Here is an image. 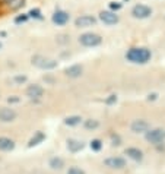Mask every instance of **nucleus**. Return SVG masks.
Here are the masks:
<instances>
[{"instance_id":"22","label":"nucleus","mask_w":165,"mask_h":174,"mask_svg":"<svg viewBox=\"0 0 165 174\" xmlns=\"http://www.w3.org/2000/svg\"><path fill=\"white\" fill-rule=\"evenodd\" d=\"M67 174H85V171L80 170V168H78V167H70L69 171H67Z\"/></svg>"},{"instance_id":"6","label":"nucleus","mask_w":165,"mask_h":174,"mask_svg":"<svg viewBox=\"0 0 165 174\" xmlns=\"http://www.w3.org/2000/svg\"><path fill=\"white\" fill-rule=\"evenodd\" d=\"M16 119V111L13 108H0V121L9 123Z\"/></svg>"},{"instance_id":"5","label":"nucleus","mask_w":165,"mask_h":174,"mask_svg":"<svg viewBox=\"0 0 165 174\" xmlns=\"http://www.w3.org/2000/svg\"><path fill=\"white\" fill-rule=\"evenodd\" d=\"M104 164H105L108 168H117V170L126 167V161H124V158H121V157H111V158H107V160L104 161Z\"/></svg>"},{"instance_id":"11","label":"nucleus","mask_w":165,"mask_h":174,"mask_svg":"<svg viewBox=\"0 0 165 174\" xmlns=\"http://www.w3.org/2000/svg\"><path fill=\"white\" fill-rule=\"evenodd\" d=\"M126 155H129L132 160L134 161H142L143 158V154H142V151L137 149V148H127L126 149Z\"/></svg>"},{"instance_id":"19","label":"nucleus","mask_w":165,"mask_h":174,"mask_svg":"<svg viewBox=\"0 0 165 174\" xmlns=\"http://www.w3.org/2000/svg\"><path fill=\"white\" fill-rule=\"evenodd\" d=\"M6 5H9L12 9H18L23 5V0H3Z\"/></svg>"},{"instance_id":"1","label":"nucleus","mask_w":165,"mask_h":174,"mask_svg":"<svg viewBox=\"0 0 165 174\" xmlns=\"http://www.w3.org/2000/svg\"><path fill=\"white\" fill-rule=\"evenodd\" d=\"M127 59L133 63H146L151 59V53L146 48H132L127 53Z\"/></svg>"},{"instance_id":"10","label":"nucleus","mask_w":165,"mask_h":174,"mask_svg":"<svg viewBox=\"0 0 165 174\" xmlns=\"http://www.w3.org/2000/svg\"><path fill=\"white\" fill-rule=\"evenodd\" d=\"M42 92H44V89L41 88L40 85H31L29 88L27 89V95L29 98H40L42 95Z\"/></svg>"},{"instance_id":"16","label":"nucleus","mask_w":165,"mask_h":174,"mask_svg":"<svg viewBox=\"0 0 165 174\" xmlns=\"http://www.w3.org/2000/svg\"><path fill=\"white\" fill-rule=\"evenodd\" d=\"M67 146H69V149L72 151V152H78V151H80V149L83 148V143H82V142H79V141H73V139H70V141L67 142Z\"/></svg>"},{"instance_id":"12","label":"nucleus","mask_w":165,"mask_h":174,"mask_svg":"<svg viewBox=\"0 0 165 174\" xmlns=\"http://www.w3.org/2000/svg\"><path fill=\"white\" fill-rule=\"evenodd\" d=\"M15 148V142L9 138H0V151H12Z\"/></svg>"},{"instance_id":"3","label":"nucleus","mask_w":165,"mask_h":174,"mask_svg":"<svg viewBox=\"0 0 165 174\" xmlns=\"http://www.w3.org/2000/svg\"><path fill=\"white\" fill-rule=\"evenodd\" d=\"M32 63L41 69H53V68L57 66V61H54L51 59H47V57H42V56H35L32 59Z\"/></svg>"},{"instance_id":"14","label":"nucleus","mask_w":165,"mask_h":174,"mask_svg":"<svg viewBox=\"0 0 165 174\" xmlns=\"http://www.w3.org/2000/svg\"><path fill=\"white\" fill-rule=\"evenodd\" d=\"M67 19H69V15H67L66 12H61V10H59V12H56V13L53 15V20H54L56 24H59V25L66 24Z\"/></svg>"},{"instance_id":"9","label":"nucleus","mask_w":165,"mask_h":174,"mask_svg":"<svg viewBox=\"0 0 165 174\" xmlns=\"http://www.w3.org/2000/svg\"><path fill=\"white\" fill-rule=\"evenodd\" d=\"M93 24H95V18H93V16L85 15V16H80V18L76 19V27H80V28L89 27V25H93Z\"/></svg>"},{"instance_id":"20","label":"nucleus","mask_w":165,"mask_h":174,"mask_svg":"<svg viewBox=\"0 0 165 174\" xmlns=\"http://www.w3.org/2000/svg\"><path fill=\"white\" fill-rule=\"evenodd\" d=\"M80 120H82V119H80L79 116H72V117H67V119L64 120V123L69 124V126H75V124H79Z\"/></svg>"},{"instance_id":"2","label":"nucleus","mask_w":165,"mask_h":174,"mask_svg":"<svg viewBox=\"0 0 165 174\" xmlns=\"http://www.w3.org/2000/svg\"><path fill=\"white\" fill-rule=\"evenodd\" d=\"M146 141L151 143H161L165 141V130L164 129H153L151 132H146Z\"/></svg>"},{"instance_id":"27","label":"nucleus","mask_w":165,"mask_h":174,"mask_svg":"<svg viewBox=\"0 0 165 174\" xmlns=\"http://www.w3.org/2000/svg\"><path fill=\"white\" fill-rule=\"evenodd\" d=\"M114 100H115V97H114V95H111V98H110V100H108V102H112V101H114Z\"/></svg>"},{"instance_id":"17","label":"nucleus","mask_w":165,"mask_h":174,"mask_svg":"<svg viewBox=\"0 0 165 174\" xmlns=\"http://www.w3.org/2000/svg\"><path fill=\"white\" fill-rule=\"evenodd\" d=\"M63 165H64V161L61 158H59V157H54V158L50 160V167L53 170H61Z\"/></svg>"},{"instance_id":"24","label":"nucleus","mask_w":165,"mask_h":174,"mask_svg":"<svg viewBox=\"0 0 165 174\" xmlns=\"http://www.w3.org/2000/svg\"><path fill=\"white\" fill-rule=\"evenodd\" d=\"M25 19H27V16H20V18H18V19H16V22H23Z\"/></svg>"},{"instance_id":"25","label":"nucleus","mask_w":165,"mask_h":174,"mask_svg":"<svg viewBox=\"0 0 165 174\" xmlns=\"http://www.w3.org/2000/svg\"><path fill=\"white\" fill-rule=\"evenodd\" d=\"M31 15H32V16H40V12H38V10H32Z\"/></svg>"},{"instance_id":"23","label":"nucleus","mask_w":165,"mask_h":174,"mask_svg":"<svg viewBox=\"0 0 165 174\" xmlns=\"http://www.w3.org/2000/svg\"><path fill=\"white\" fill-rule=\"evenodd\" d=\"M91 148H92L93 151H100V149H101V141H98V139L92 141V142H91Z\"/></svg>"},{"instance_id":"7","label":"nucleus","mask_w":165,"mask_h":174,"mask_svg":"<svg viewBox=\"0 0 165 174\" xmlns=\"http://www.w3.org/2000/svg\"><path fill=\"white\" fill-rule=\"evenodd\" d=\"M132 130L134 133H145L149 130V123L145 120H134L132 123Z\"/></svg>"},{"instance_id":"21","label":"nucleus","mask_w":165,"mask_h":174,"mask_svg":"<svg viewBox=\"0 0 165 174\" xmlns=\"http://www.w3.org/2000/svg\"><path fill=\"white\" fill-rule=\"evenodd\" d=\"M85 127H86V129H97V127H98V121H97V120H86Z\"/></svg>"},{"instance_id":"4","label":"nucleus","mask_w":165,"mask_h":174,"mask_svg":"<svg viewBox=\"0 0 165 174\" xmlns=\"http://www.w3.org/2000/svg\"><path fill=\"white\" fill-rule=\"evenodd\" d=\"M80 42L86 47H93V46H98L101 42V37L97 35V34H92V32H88V34H83L80 37Z\"/></svg>"},{"instance_id":"15","label":"nucleus","mask_w":165,"mask_h":174,"mask_svg":"<svg viewBox=\"0 0 165 174\" xmlns=\"http://www.w3.org/2000/svg\"><path fill=\"white\" fill-rule=\"evenodd\" d=\"M82 73V66L79 64H75V66H70L66 69V75L70 76V78H76V76H80Z\"/></svg>"},{"instance_id":"13","label":"nucleus","mask_w":165,"mask_h":174,"mask_svg":"<svg viewBox=\"0 0 165 174\" xmlns=\"http://www.w3.org/2000/svg\"><path fill=\"white\" fill-rule=\"evenodd\" d=\"M100 18L104 20L105 24H115L117 20H119L117 15H115V13H112V12H101Z\"/></svg>"},{"instance_id":"8","label":"nucleus","mask_w":165,"mask_h":174,"mask_svg":"<svg viewBox=\"0 0 165 174\" xmlns=\"http://www.w3.org/2000/svg\"><path fill=\"white\" fill-rule=\"evenodd\" d=\"M151 12L152 10L148 6H143V5H137V6L133 8V15L136 18H146V16L151 15Z\"/></svg>"},{"instance_id":"26","label":"nucleus","mask_w":165,"mask_h":174,"mask_svg":"<svg viewBox=\"0 0 165 174\" xmlns=\"http://www.w3.org/2000/svg\"><path fill=\"white\" fill-rule=\"evenodd\" d=\"M111 8H112V9H119V8H120V5H111Z\"/></svg>"},{"instance_id":"18","label":"nucleus","mask_w":165,"mask_h":174,"mask_svg":"<svg viewBox=\"0 0 165 174\" xmlns=\"http://www.w3.org/2000/svg\"><path fill=\"white\" fill-rule=\"evenodd\" d=\"M45 139V135L42 133V132H37L35 133V136L29 141V146H34V145H38L40 142H42Z\"/></svg>"}]
</instances>
